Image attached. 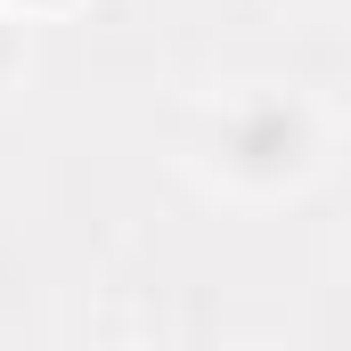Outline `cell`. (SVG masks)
Segmentation results:
<instances>
[{"mask_svg": "<svg viewBox=\"0 0 351 351\" xmlns=\"http://www.w3.org/2000/svg\"><path fill=\"white\" fill-rule=\"evenodd\" d=\"M8 16H58V8H74V0H0Z\"/></svg>", "mask_w": 351, "mask_h": 351, "instance_id": "obj_3", "label": "cell"}, {"mask_svg": "<svg viewBox=\"0 0 351 351\" xmlns=\"http://www.w3.org/2000/svg\"><path fill=\"white\" fill-rule=\"evenodd\" d=\"M25 66H33V49H25V16H8V8H0V90H16Z\"/></svg>", "mask_w": 351, "mask_h": 351, "instance_id": "obj_2", "label": "cell"}, {"mask_svg": "<svg viewBox=\"0 0 351 351\" xmlns=\"http://www.w3.org/2000/svg\"><path fill=\"white\" fill-rule=\"evenodd\" d=\"M327 156V123L302 90H237L229 106L204 114L196 164L204 180H221L229 196H294L319 180Z\"/></svg>", "mask_w": 351, "mask_h": 351, "instance_id": "obj_1", "label": "cell"}]
</instances>
